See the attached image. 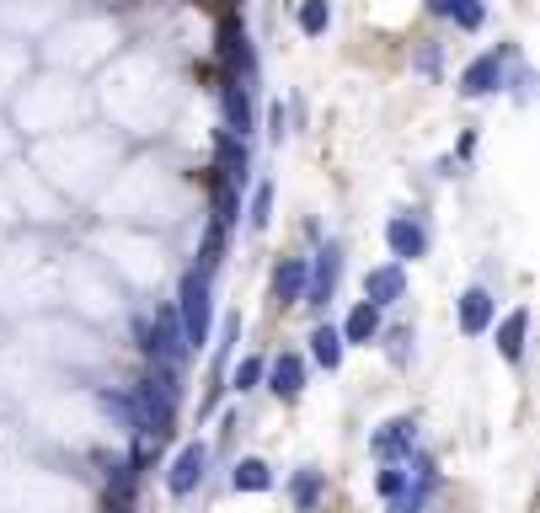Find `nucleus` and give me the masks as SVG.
Here are the masks:
<instances>
[{
	"instance_id": "obj_7",
	"label": "nucleus",
	"mask_w": 540,
	"mask_h": 513,
	"mask_svg": "<svg viewBox=\"0 0 540 513\" xmlns=\"http://www.w3.org/2000/svg\"><path fill=\"white\" fill-rule=\"evenodd\" d=\"M262 375H268V391L279 396V401H295L305 391V359H300V353H279Z\"/></svg>"
},
{
	"instance_id": "obj_18",
	"label": "nucleus",
	"mask_w": 540,
	"mask_h": 513,
	"mask_svg": "<svg viewBox=\"0 0 540 513\" xmlns=\"http://www.w3.org/2000/svg\"><path fill=\"white\" fill-rule=\"evenodd\" d=\"M230 481H236V492H268V487H273V471H268L262 460H241Z\"/></svg>"
},
{
	"instance_id": "obj_11",
	"label": "nucleus",
	"mask_w": 540,
	"mask_h": 513,
	"mask_svg": "<svg viewBox=\"0 0 540 513\" xmlns=\"http://www.w3.org/2000/svg\"><path fill=\"white\" fill-rule=\"evenodd\" d=\"M492 316H498V300H492L487 289H466V294H460V332H466V337H482L492 326Z\"/></svg>"
},
{
	"instance_id": "obj_20",
	"label": "nucleus",
	"mask_w": 540,
	"mask_h": 513,
	"mask_svg": "<svg viewBox=\"0 0 540 513\" xmlns=\"http://www.w3.org/2000/svg\"><path fill=\"white\" fill-rule=\"evenodd\" d=\"M246 225H252V230H268V225H273V182H257V193H252V214H246Z\"/></svg>"
},
{
	"instance_id": "obj_5",
	"label": "nucleus",
	"mask_w": 540,
	"mask_h": 513,
	"mask_svg": "<svg viewBox=\"0 0 540 513\" xmlns=\"http://www.w3.org/2000/svg\"><path fill=\"white\" fill-rule=\"evenodd\" d=\"M225 134L236 139L252 134V75H230L225 81Z\"/></svg>"
},
{
	"instance_id": "obj_26",
	"label": "nucleus",
	"mask_w": 540,
	"mask_h": 513,
	"mask_svg": "<svg viewBox=\"0 0 540 513\" xmlns=\"http://www.w3.org/2000/svg\"><path fill=\"white\" fill-rule=\"evenodd\" d=\"M450 6H455V0H428V11H434V17H450Z\"/></svg>"
},
{
	"instance_id": "obj_22",
	"label": "nucleus",
	"mask_w": 540,
	"mask_h": 513,
	"mask_svg": "<svg viewBox=\"0 0 540 513\" xmlns=\"http://www.w3.org/2000/svg\"><path fill=\"white\" fill-rule=\"evenodd\" d=\"M262 359H241L236 369H230V385H236V391H257V380H262Z\"/></svg>"
},
{
	"instance_id": "obj_8",
	"label": "nucleus",
	"mask_w": 540,
	"mask_h": 513,
	"mask_svg": "<svg viewBox=\"0 0 540 513\" xmlns=\"http://www.w3.org/2000/svg\"><path fill=\"white\" fill-rule=\"evenodd\" d=\"M204 465H209V449L204 444L182 449V455L172 460V471H166V487H172V497H188L198 481H204Z\"/></svg>"
},
{
	"instance_id": "obj_25",
	"label": "nucleus",
	"mask_w": 540,
	"mask_h": 513,
	"mask_svg": "<svg viewBox=\"0 0 540 513\" xmlns=\"http://www.w3.org/2000/svg\"><path fill=\"white\" fill-rule=\"evenodd\" d=\"M268 123H273L268 134H273V139H284V123H289V118H284V102H273V107H268Z\"/></svg>"
},
{
	"instance_id": "obj_14",
	"label": "nucleus",
	"mask_w": 540,
	"mask_h": 513,
	"mask_svg": "<svg viewBox=\"0 0 540 513\" xmlns=\"http://www.w3.org/2000/svg\"><path fill=\"white\" fill-rule=\"evenodd\" d=\"M236 342H241V316H230L220 326V348H214V385H209V396H204V407H198V412H214V401H220V375H225L230 353H236Z\"/></svg>"
},
{
	"instance_id": "obj_10",
	"label": "nucleus",
	"mask_w": 540,
	"mask_h": 513,
	"mask_svg": "<svg viewBox=\"0 0 540 513\" xmlns=\"http://www.w3.org/2000/svg\"><path fill=\"white\" fill-rule=\"evenodd\" d=\"M401 294H407V268H401V262H385V268H375L364 278V300L369 305H396Z\"/></svg>"
},
{
	"instance_id": "obj_9",
	"label": "nucleus",
	"mask_w": 540,
	"mask_h": 513,
	"mask_svg": "<svg viewBox=\"0 0 540 513\" xmlns=\"http://www.w3.org/2000/svg\"><path fill=\"white\" fill-rule=\"evenodd\" d=\"M385 246L396 252V262H418V257L428 252V236H423V225H418V220L396 214V220L385 225Z\"/></svg>"
},
{
	"instance_id": "obj_24",
	"label": "nucleus",
	"mask_w": 540,
	"mask_h": 513,
	"mask_svg": "<svg viewBox=\"0 0 540 513\" xmlns=\"http://www.w3.org/2000/svg\"><path fill=\"white\" fill-rule=\"evenodd\" d=\"M316 497H321V471H300V476H295V503L311 508Z\"/></svg>"
},
{
	"instance_id": "obj_12",
	"label": "nucleus",
	"mask_w": 540,
	"mask_h": 513,
	"mask_svg": "<svg viewBox=\"0 0 540 513\" xmlns=\"http://www.w3.org/2000/svg\"><path fill=\"white\" fill-rule=\"evenodd\" d=\"M412 444H418V423H412V417H391V423L375 433V455H380V460L412 455Z\"/></svg>"
},
{
	"instance_id": "obj_19",
	"label": "nucleus",
	"mask_w": 540,
	"mask_h": 513,
	"mask_svg": "<svg viewBox=\"0 0 540 513\" xmlns=\"http://www.w3.org/2000/svg\"><path fill=\"white\" fill-rule=\"evenodd\" d=\"M327 27H332V6H327V0H300V33L321 38Z\"/></svg>"
},
{
	"instance_id": "obj_2",
	"label": "nucleus",
	"mask_w": 540,
	"mask_h": 513,
	"mask_svg": "<svg viewBox=\"0 0 540 513\" xmlns=\"http://www.w3.org/2000/svg\"><path fill=\"white\" fill-rule=\"evenodd\" d=\"M150 364H166V369H182V353H188V342H182V321L177 310H161L156 321H150V342H145Z\"/></svg>"
},
{
	"instance_id": "obj_1",
	"label": "nucleus",
	"mask_w": 540,
	"mask_h": 513,
	"mask_svg": "<svg viewBox=\"0 0 540 513\" xmlns=\"http://www.w3.org/2000/svg\"><path fill=\"white\" fill-rule=\"evenodd\" d=\"M177 321H182V342H188V348H204L209 342V326H214L209 273L188 268V278H182V300H177Z\"/></svg>"
},
{
	"instance_id": "obj_3",
	"label": "nucleus",
	"mask_w": 540,
	"mask_h": 513,
	"mask_svg": "<svg viewBox=\"0 0 540 513\" xmlns=\"http://www.w3.org/2000/svg\"><path fill=\"white\" fill-rule=\"evenodd\" d=\"M337 278H343V246L327 241L316 252V268H305V305H327L332 289H337Z\"/></svg>"
},
{
	"instance_id": "obj_16",
	"label": "nucleus",
	"mask_w": 540,
	"mask_h": 513,
	"mask_svg": "<svg viewBox=\"0 0 540 513\" xmlns=\"http://www.w3.org/2000/svg\"><path fill=\"white\" fill-rule=\"evenodd\" d=\"M273 294H279V305H300L305 300V262L300 257L279 262V273H273Z\"/></svg>"
},
{
	"instance_id": "obj_23",
	"label": "nucleus",
	"mask_w": 540,
	"mask_h": 513,
	"mask_svg": "<svg viewBox=\"0 0 540 513\" xmlns=\"http://www.w3.org/2000/svg\"><path fill=\"white\" fill-rule=\"evenodd\" d=\"M407 481H412V465H385L375 487H380V497H396L401 487H407Z\"/></svg>"
},
{
	"instance_id": "obj_13",
	"label": "nucleus",
	"mask_w": 540,
	"mask_h": 513,
	"mask_svg": "<svg viewBox=\"0 0 540 513\" xmlns=\"http://www.w3.org/2000/svg\"><path fill=\"white\" fill-rule=\"evenodd\" d=\"M524 332H530V305H514V310L498 321V353H503L508 364L524 359Z\"/></svg>"
},
{
	"instance_id": "obj_15",
	"label": "nucleus",
	"mask_w": 540,
	"mask_h": 513,
	"mask_svg": "<svg viewBox=\"0 0 540 513\" xmlns=\"http://www.w3.org/2000/svg\"><path fill=\"white\" fill-rule=\"evenodd\" d=\"M375 337H380V305L359 300V305L348 310V321H343V342H359V348H369Z\"/></svg>"
},
{
	"instance_id": "obj_4",
	"label": "nucleus",
	"mask_w": 540,
	"mask_h": 513,
	"mask_svg": "<svg viewBox=\"0 0 540 513\" xmlns=\"http://www.w3.org/2000/svg\"><path fill=\"white\" fill-rule=\"evenodd\" d=\"M503 65H508V49H492L482 59H471L466 75H460V91H466V97H492V91L503 86Z\"/></svg>"
},
{
	"instance_id": "obj_17",
	"label": "nucleus",
	"mask_w": 540,
	"mask_h": 513,
	"mask_svg": "<svg viewBox=\"0 0 540 513\" xmlns=\"http://www.w3.org/2000/svg\"><path fill=\"white\" fill-rule=\"evenodd\" d=\"M343 348H348V342H343V332H337V326H316V332H311V359H316L321 369H337V364H343Z\"/></svg>"
},
{
	"instance_id": "obj_6",
	"label": "nucleus",
	"mask_w": 540,
	"mask_h": 513,
	"mask_svg": "<svg viewBox=\"0 0 540 513\" xmlns=\"http://www.w3.org/2000/svg\"><path fill=\"white\" fill-rule=\"evenodd\" d=\"M214 171H220V182L225 188H241L246 182V139H236V134H214Z\"/></svg>"
},
{
	"instance_id": "obj_21",
	"label": "nucleus",
	"mask_w": 540,
	"mask_h": 513,
	"mask_svg": "<svg viewBox=\"0 0 540 513\" xmlns=\"http://www.w3.org/2000/svg\"><path fill=\"white\" fill-rule=\"evenodd\" d=\"M450 17H455V27L476 33V27L487 22V11H482V0H455V6H450Z\"/></svg>"
}]
</instances>
